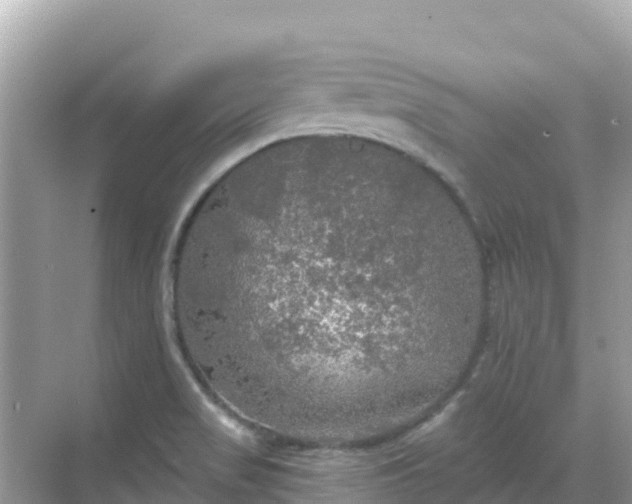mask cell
Instances as JSON below:
<instances>
[{
	"label": "cell",
	"mask_w": 632,
	"mask_h": 504,
	"mask_svg": "<svg viewBox=\"0 0 632 504\" xmlns=\"http://www.w3.org/2000/svg\"><path fill=\"white\" fill-rule=\"evenodd\" d=\"M364 174L306 165L212 193L182 266L202 361L245 419L315 440L374 435L404 412L432 349L439 269Z\"/></svg>",
	"instance_id": "6da1fadb"
}]
</instances>
